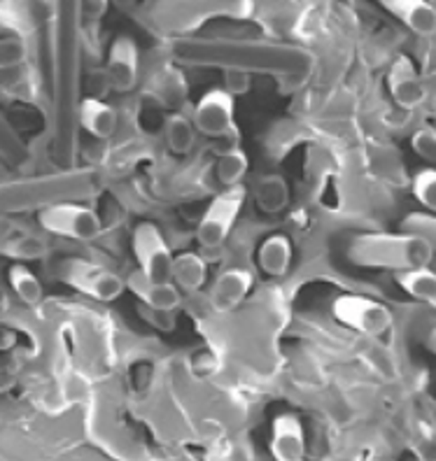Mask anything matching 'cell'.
Here are the masks:
<instances>
[{
    "mask_svg": "<svg viewBox=\"0 0 436 461\" xmlns=\"http://www.w3.org/2000/svg\"><path fill=\"white\" fill-rule=\"evenodd\" d=\"M114 7H119V10H131V7L136 5L138 0H110Z\"/></svg>",
    "mask_w": 436,
    "mask_h": 461,
    "instance_id": "83f0119b",
    "label": "cell"
},
{
    "mask_svg": "<svg viewBox=\"0 0 436 461\" xmlns=\"http://www.w3.org/2000/svg\"><path fill=\"white\" fill-rule=\"evenodd\" d=\"M40 226L51 233V236L68 238V240L89 242L98 238L103 224L101 217L86 205H77V203H57L50 205L38 214Z\"/></svg>",
    "mask_w": 436,
    "mask_h": 461,
    "instance_id": "277c9868",
    "label": "cell"
},
{
    "mask_svg": "<svg viewBox=\"0 0 436 461\" xmlns=\"http://www.w3.org/2000/svg\"><path fill=\"white\" fill-rule=\"evenodd\" d=\"M105 73H108L110 86L119 94L136 89L138 77H141V54H138L136 40L129 35H119L113 40Z\"/></svg>",
    "mask_w": 436,
    "mask_h": 461,
    "instance_id": "ba28073f",
    "label": "cell"
},
{
    "mask_svg": "<svg viewBox=\"0 0 436 461\" xmlns=\"http://www.w3.org/2000/svg\"><path fill=\"white\" fill-rule=\"evenodd\" d=\"M348 259L362 268L404 270L427 268L434 259V249L413 233H362L348 245Z\"/></svg>",
    "mask_w": 436,
    "mask_h": 461,
    "instance_id": "6da1fadb",
    "label": "cell"
},
{
    "mask_svg": "<svg viewBox=\"0 0 436 461\" xmlns=\"http://www.w3.org/2000/svg\"><path fill=\"white\" fill-rule=\"evenodd\" d=\"M164 138L166 147H168L170 152L177 154V157H185V154H189L194 149V142H196V126H194V122H189L185 114H170L164 124Z\"/></svg>",
    "mask_w": 436,
    "mask_h": 461,
    "instance_id": "e0dca14e",
    "label": "cell"
},
{
    "mask_svg": "<svg viewBox=\"0 0 436 461\" xmlns=\"http://www.w3.org/2000/svg\"><path fill=\"white\" fill-rule=\"evenodd\" d=\"M79 124L89 135L105 140L113 138L119 124V114L113 105L98 101V98H85L79 103Z\"/></svg>",
    "mask_w": 436,
    "mask_h": 461,
    "instance_id": "5bb4252c",
    "label": "cell"
},
{
    "mask_svg": "<svg viewBox=\"0 0 436 461\" xmlns=\"http://www.w3.org/2000/svg\"><path fill=\"white\" fill-rule=\"evenodd\" d=\"M411 147L420 158L436 164V129L425 126V129L415 131L413 138H411Z\"/></svg>",
    "mask_w": 436,
    "mask_h": 461,
    "instance_id": "484cf974",
    "label": "cell"
},
{
    "mask_svg": "<svg viewBox=\"0 0 436 461\" xmlns=\"http://www.w3.org/2000/svg\"><path fill=\"white\" fill-rule=\"evenodd\" d=\"M255 201L257 208H259L261 212H283L289 203L287 182H285L280 175H267V177H261L255 185Z\"/></svg>",
    "mask_w": 436,
    "mask_h": 461,
    "instance_id": "2e32d148",
    "label": "cell"
},
{
    "mask_svg": "<svg viewBox=\"0 0 436 461\" xmlns=\"http://www.w3.org/2000/svg\"><path fill=\"white\" fill-rule=\"evenodd\" d=\"M387 89L404 110H415L427 101V86L408 57H399L387 73Z\"/></svg>",
    "mask_w": 436,
    "mask_h": 461,
    "instance_id": "9c48e42d",
    "label": "cell"
},
{
    "mask_svg": "<svg viewBox=\"0 0 436 461\" xmlns=\"http://www.w3.org/2000/svg\"><path fill=\"white\" fill-rule=\"evenodd\" d=\"M250 168L248 154L241 147H229L227 152H222L217 158V180L224 186H238Z\"/></svg>",
    "mask_w": 436,
    "mask_h": 461,
    "instance_id": "44dd1931",
    "label": "cell"
},
{
    "mask_svg": "<svg viewBox=\"0 0 436 461\" xmlns=\"http://www.w3.org/2000/svg\"><path fill=\"white\" fill-rule=\"evenodd\" d=\"M415 201L430 212H436V168H422L413 177Z\"/></svg>",
    "mask_w": 436,
    "mask_h": 461,
    "instance_id": "603a6c76",
    "label": "cell"
},
{
    "mask_svg": "<svg viewBox=\"0 0 436 461\" xmlns=\"http://www.w3.org/2000/svg\"><path fill=\"white\" fill-rule=\"evenodd\" d=\"M257 264L271 277H283L292 266V242L283 233L268 236L257 249Z\"/></svg>",
    "mask_w": 436,
    "mask_h": 461,
    "instance_id": "9a60e30c",
    "label": "cell"
},
{
    "mask_svg": "<svg viewBox=\"0 0 436 461\" xmlns=\"http://www.w3.org/2000/svg\"><path fill=\"white\" fill-rule=\"evenodd\" d=\"M427 348H430L431 352L436 355V329H431L430 336H427Z\"/></svg>",
    "mask_w": 436,
    "mask_h": 461,
    "instance_id": "f1b7e54d",
    "label": "cell"
},
{
    "mask_svg": "<svg viewBox=\"0 0 436 461\" xmlns=\"http://www.w3.org/2000/svg\"><path fill=\"white\" fill-rule=\"evenodd\" d=\"M26 59V42L17 35L0 38V70H10Z\"/></svg>",
    "mask_w": 436,
    "mask_h": 461,
    "instance_id": "d4e9b609",
    "label": "cell"
},
{
    "mask_svg": "<svg viewBox=\"0 0 436 461\" xmlns=\"http://www.w3.org/2000/svg\"><path fill=\"white\" fill-rule=\"evenodd\" d=\"M3 252H5L7 257H14V259L19 261H38L42 259V257H47L50 249H47V242L42 240V238L26 233V236L14 238L12 242H7Z\"/></svg>",
    "mask_w": 436,
    "mask_h": 461,
    "instance_id": "7402d4cb",
    "label": "cell"
},
{
    "mask_svg": "<svg viewBox=\"0 0 436 461\" xmlns=\"http://www.w3.org/2000/svg\"><path fill=\"white\" fill-rule=\"evenodd\" d=\"M252 273L245 268L222 270L210 289V305L215 312H229L243 303L252 289Z\"/></svg>",
    "mask_w": 436,
    "mask_h": 461,
    "instance_id": "8fae6325",
    "label": "cell"
},
{
    "mask_svg": "<svg viewBox=\"0 0 436 461\" xmlns=\"http://www.w3.org/2000/svg\"><path fill=\"white\" fill-rule=\"evenodd\" d=\"M194 126L208 138H222L236 129V98L227 89H210L194 107Z\"/></svg>",
    "mask_w": 436,
    "mask_h": 461,
    "instance_id": "52a82bcc",
    "label": "cell"
},
{
    "mask_svg": "<svg viewBox=\"0 0 436 461\" xmlns=\"http://www.w3.org/2000/svg\"><path fill=\"white\" fill-rule=\"evenodd\" d=\"M7 280H10L12 292L17 294V298L26 305H40L42 298H45V289H42V282L38 280L33 270L26 268L23 264H14L7 273Z\"/></svg>",
    "mask_w": 436,
    "mask_h": 461,
    "instance_id": "ffe728a7",
    "label": "cell"
},
{
    "mask_svg": "<svg viewBox=\"0 0 436 461\" xmlns=\"http://www.w3.org/2000/svg\"><path fill=\"white\" fill-rule=\"evenodd\" d=\"M57 276L75 292L85 294L94 301H101V303H113L126 289V282L122 277L85 259L63 261Z\"/></svg>",
    "mask_w": 436,
    "mask_h": 461,
    "instance_id": "3957f363",
    "label": "cell"
},
{
    "mask_svg": "<svg viewBox=\"0 0 436 461\" xmlns=\"http://www.w3.org/2000/svg\"><path fill=\"white\" fill-rule=\"evenodd\" d=\"M271 452L276 461H306V431L296 415H277L271 429Z\"/></svg>",
    "mask_w": 436,
    "mask_h": 461,
    "instance_id": "30bf717a",
    "label": "cell"
},
{
    "mask_svg": "<svg viewBox=\"0 0 436 461\" xmlns=\"http://www.w3.org/2000/svg\"><path fill=\"white\" fill-rule=\"evenodd\" d=\"M396 285L415 301L436 303V273L430 268H415L396 273Z\"/></svg>",
    "mask_w": 436,
    "mask_h": 461,
    "instance_id": "d6986e66",
    "label": "cell"
},
{
    "mask_svg": "<svg viewBox=\"0 0 436 461\" xmlns=\"http://www.w3.org/2000/svg\"><path fill=\"white\" fill-rule=\"evenodd\" d=\"M332 312L341 324L364 336H383L392 327V312L386 303H380L376 298L357 296V294H343L334 298Z\"/></svg>",
    "mask_w": 436,
    "mask_h": 461,
    "instance_id": "5b68a950",
    "label": "cell"
},
{
    "mask_svg": "<svg viewBox=\"0 0 436 461\" xmlns=\"http://www.w3.org/2000/svg\"><path fill=\"white\" fill-rule=\"evenodd\" d=\"M126 289L136 294L145 303V308H150L152 312H173L182 301L180 292H177L173 282H152L142 276L141 270L131 273L129 280H126Z\"/></svg>",
    "mask_w": 436,
    "mask_h": 461,
    "instance_id": "7c38bea8",
    "label": "cell"
},
{
    "mask_svg": "<svg viewBox=\"0 0 436 461\" xmlns=\"http://www.w3.org/2000/svg\"><path fill=\"white\" fill-rule=\"evenodd\" d=\"M224 89L233 98L243 96V94H250V89H252V77H250L245 68H227L224 70Z\"/></svg>",
    "mask_w": 436,
    "mask_h": 461,
    "instance_id": "4316f807",
    "label": "cell"
},
{
    "mask_svg": "<svg viewBox=\"0 0 436 461\" xmlns=\"http://www.w3.org/2000/svg\"><path fill=\"white\" fill-rule=\"evenodd\" d=\"M378 3L415 35L422 38L436 35V7L427 0H378Z\"/></svg>",
    "mask_w": 436,
    "mask_h": 461,
    "instance_id": "4fadbf2b",
    "label": "cell"
},
{
    "mask_svg": "<svg viewBox=\"0 0 436 461\" xmlns=\"http://www.w3.org/2000/svg\"><path fill=\"white\" fill-rule=\"evenodd\" d=\"M402 230L413 233V236H420L422 240H427L431 245V249L436 252V214L411 212L406 220L402 221Z\"/></svg>",
    "mask_w": 436,
    "mask_h": 461,
    "instance_id": "cb8c5ba5",
    "label": "cell"
},
{
    "mask_svg": "<svg viewBox=\"0 0 436 461\" xmlns=\"http://www.w3.org/2000/svg\"><path fill=\"white\" fill-rule=\"evenodd\" d=\"M173 282L185 292H198L205 285V261L194 252L177 254L173 261Z\"/></svg>",
    "mask_w": 436,
    "mask_h": 461,
    "instance_id": "ac0fdd59",
    "label": "cell"
},
{
    "mask_svg": "<svg viewBox=\"0 0 436 461\" xmlns=\"http://www.w3.org/2000/svg\"><path fill=\"white\" fill-rule=\"evenodd\" d=\"M245 198H248V192L243 185L227 186L224 192L213 198L196 226V240L205 249H215L227 242L229 233L238 221V214L243 210Z\"/></svg>",
    "mask_w": 436,
    "mask_h": 461,
    "instance_id": "7a4b0ae2",
    "label": "cell"
},
{
    "mask_svg": "<svg viewBox=\"0 0 436 461\" xmlns=\"http://www.w3.org/2000/svg\"><path fill=\"white\" fill-rule=\"evenodd\" d=\"M133 257L138 261V270L152 282H173V252L161 230L150 221H142L133 229L131 238Z\"/></svg>",
    "mask_w": 436,
    "mask_h": 461,
    "instance_id": "8992f818",
    "label": "cell"
},
{
    "mask_svg": "<svg viewBox=\"0 0 436 461\" xmlns=\"http://www.w3.org/2000/svg\"><path fill=\"white\" fill-rule=\"evenodd\" d=\"M430 461H436V456H431V459Z\"/></svg>",
    "mask_w": 436,
    "mask_h": 461,
    "instance_id": "f546056e",
    "label": "cell"
}]
</instances>
